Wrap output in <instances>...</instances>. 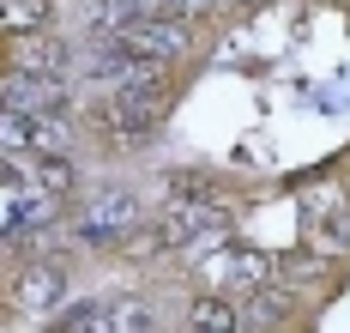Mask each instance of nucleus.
<instances>
[{
  "mask_svg": "<svg viewBox=\"0 0 350 333\" xmlns=\"http://www.w3.org/2000/svg\"><path fill=\"white\" fill-rule=\"evenodd\" d=\"M163 115H170V97H151V91H103V103L91 110V127L103 134L109 146L139 151L163 134Z\"/></svg>",
  "mask_w": 350,
  "mask_h": 333,
  "instance_id": "f257e3e1",
  "label": "nucleus"
},
{
  "mask_svg": "<svg viewBox=\"0 0 350 333\" xmlns=\"http://www.w3.org/2000/svg\"><path fill=\"white\" fill-rule=\"evenodd\" d=\"M109 42H121V49L139 55V61L175 67V61L193 49V18H175V12H139V18H127Z\"/></svg>",
  "mask_w": 350,
  "mask_h": 333,
  "instance_id": "f03ea898",
  "label": "nucleus"
},
{
  "mask_svg": "<svg viewBox=\"0 0 350 333\" xmlns=\"http://www.w3.org/2000/svg\"><path fill=\"white\" fill-rule=\"evenodd\" d=\"M139 194H127V188H103V194H91V206L67 219L72 243H91V249H109V243H127V236H139Z\"/></svg>",
  "mask_w": 350,
  "mask_h": 333,
  "instance_id": "7ed1b4c3",
  "label": "nucleus"
},
{
  "mask_svg": "<svg viewBox=\"0 0 350 333\" xmlns=\"http://www.w3.org/2000/svg\"><path fill=\"white\" fill-rule=\"evenodd\" d=\"M67 255H36V260H12V309H61L67 297Z\"/></svg>",
  "mask_w": 350,
  "mask_h": 333,
  "instance_id": "20e7f679",
  "label": "nucleus"
},
{
  "mask_svg": "<svg viewBox=\"0 0 350 333\" xmlns=\"http://www.w3.org/2000/svg\"><path fill=\"white\" fill-rule=\"evenodd\" d=\"M187 328L193 333H236V328H247V303H236L230 291H206L187 303Z\"/></svg>",
  "mask_w": 350,
  "mask_h": 333,
  "instance_id": "39448f33",
  "label": "nucleus"
},
{
  "mask_svg": "<svg viewBox=\"0 0 350 333\" xmlns=\"http://www.w3.org/2000/svg\"><path fill=\"white\" fill-rule=\"evenodd\" d=\"M25 170H31V182L42 188V194H55V200H67V194L85 188L79 164H72V151H31V158H25Z\"/></svg>",
  "mask_w": 350,
  "mask_h": 333,
  "instance_id": "423d86ee",
  "label": "nucleus"
},
{
  "mask_svg": "<svg viewBox=\"0 0 350 333\" xmlns=\"http://www.w3.org/2000/svg\"><path fill=\"white\" fill-rule=\"evenodd\" d=\"M0 12H6V37H12V42L49 37V31H55V18H61V12H55V0H6Z\"/></svg>",
  "mask_w": 350,
  "mask_h": 333,
  "instance_id": "0eeeda50",
  "label": "nucleus"
},
{
  "mask_svg": "<svg viewBox=\"0 0 350 333\" xmlns=\"http://www.w3.org/2000/svg\"><path fill=\"white\" fill-rule=\"evenodd\" d=\"M290 321H296V297L272 291V285H254V297H247V328H290Z\"/></svg>",
  "mask_w": 350,
  "mask_h": 333,
  "instance_id": "6e6552de",
  "label": "nucleus"
},
{
  "mask_svg": "<svg viewBox=\"0 0 350 333\" xmlns=\"http://www.w3.org/2000/svg\"><path fill=\"white\" fill-rule=\"evenodd\" d=\"M145 328H157V315H151L145 297H115V303H109L103 333H145Z\"/></svg>",
  "mask_w": 350,
  "mask_h": 333,
  "instance_id": "1a4fd4ad",
  "label": "nucleus"
},
{
  "mask_svg": "<svg viewBox=\"0 0 350 333\" xmlns=\"http://www.w3.org/2000/svg\"><path fill=\"white\" fill-rule=\"evenodd\" d=\"M103 315H109V303H67V315H55V328L61 333H79V328H103Z\"/></svg>",
  "mask_w": 350,
  "mask_h": 333,
  "instance_id": "9d476101",
  "label": "nucleus"
},
{
  "mask_svg": "<svg viewBox=\"0 0 350 333\" xmlns=\"http://www.w3.org/2000/svg\"><path fill=\"white\" fill-rule=\"evenodd\" d=\"M163 12L193 18V25H200V18H217V12H224V0H163Z\"/></svg>",
  "mask_w": 350,
  "mask_h": 333,
  "instance_id": "9b49d317",
  "label": "nucleus"
},
{
  "mask_svg": "<svg viewBox=\"0 0 350 333\" xmlns=\"http://www.w3.org/2000/svg\"><path fill=\"white\" fill-rule=\"evenodd\" d=\"M224 6H254V0H224Z\"/></svg>",
  "mask_w": 350,
  "mask_h": 333,
  "instance_id": "f8f14e48",
  "label": "nucleus"
}]
</instances>
